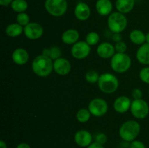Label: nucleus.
Returning a JSON list of instances; mask_svg holds the SVG:
<instances>
[{
    "label": "nucleus",
    "instance_id": "obj_7",
    "mask_svg": "<svg viewBox=\"0 0 149 148\" xmlns=\"http://www.w3.org/2000/svg\"><path fill=\"white\" fill-rule=\"evenodd\" d=\"M130 111L135 118L144 119L149 113L148 104L143 99L134 100L131 103Z\"/></svg>",
    "mask_w": 149,
    "mask_h": 148
},
{
    "label": "nucleus",
    "instance_id": "obj_14",
    "mask_svg": "<svg viewBox=\"0 0 149 148\" xmlns=\"http://www.w3.org/2000/svg\"><path fill=\"white\" fill-rule=\"evenodd\" d=\"M115 47L109 42H103L100 44L97 47V54L103 59H109L115 55Z\"/></svg>",
    "mask_w": 149,
    "mask_h": 148
},
{
    "label": "nucleus",
    "instance_id": "obj_1",
    "mask_svg": "<svg viewBox=\"0 0 149 148\" xmlns=\"http://www.w3.org/2000/svg\"><path fill=\"white\" fill-rule=\"evenodd\" d=\"M31 68L33 72L39 77L48 76L54 71L52 59L42 55L33 59Z\"/></svg>",
    "mask_w": 149,
    "mask_h": 148
},
{
    "label": "nucleus",
    "instance_id": "obj_32",
    "mask_svg": "<svg viewBox=\"0 0 149 148\" xmlns=\"http://www.w3.org/2000/svg\"><path fill=\"white\" fill-rule=\"evenodd\" d=\"M130 148H146L145 144L140 140H134L130 144Z\"/></svg>",
    "mask_w": 149,
    "mask_h": 148
},
{
    "label": "nucleus",
    "instance_id": "obj_12",
    "mask_svg": "<svg viewBox=\"0 0 149 148\" xmlns=\"http://www.w3.org/2000/svg\"><path fill=\"white\" fill-rule=\"evenodd\" d=\"M74 141L78 146L87 147L93 143V136L87 130H79L74 135Z\"/></svg>",
    "mask_w": 149,
    "mask_h": 148
},
{
    "label": "nucleus",
    "instance_id": "obj_17",
    "mask_svg": "<svg viewBox=\"0 0 149 148\" xmlns=\"http://www.w3.org/2000/svg\"><path fill=\"white\" fill-rule=\"evenodd\" d=\"M97 12L101 16H107L111 14L113 4L111 0H97L95 4Z\"/></svg>",
    "mask_w": 149,
    "mask_h": 148
},
{
    "label": "nucleus",
    "instance_id": "obj_6",
    "mask_svg": "<svg viewBox=\"0 0 149 148\" xmlns=\"http://www.w3.org/2000/svg\"><path fill=\"white\" fill-rule=\"evenodd\" d=\"M45 8L50 15L61 17L68 10L67 0H45Z\"/></svg>",
    "mask_w": 149,
    "mask_h": 148
},
{
    "label": "nucleus",
    "instance_id": "obj_24",
    "mask_svg": "<svg viewBox=\"0 0 149 148\" xmlns=\"http://www.w3.org/2000/svg\"><path fill=\"white\" fill-rule=\"evenodd\" d=\"M12 10L17 13L25 12L29 7V4L26 0H13L10 4Z\"/></svg>",
    "mask_w": 149,
    "mask_h": 148
},
{
    "label": "nucleus",
    "instance_id": "obj_26",
    "mask_svg": "<svg viewBox=\"0 0 149 148\" xmlns=\"http://www.w3.org/2000/svg\"><path fill=\"white\" fill-rule=\"evenodd\" d=\"M100 41V36L98 33L95 31H91L87 33L86 36L85 41L90 46H94L96 45Z\"/></svg>",
    "mask_w": 149,
    "mask_h": 148
},
{
    "label": "nucleus",
    "instance_id": "obj_35",
    "mask_svg": "<svg viewBox=\"0 0 149 148\" xmlns=\"http://www.w3.org/2000/svg\"><path fill=\"white\" fill-rule=\"evenodd\" d=\"M87 148H105V147H103V145H100V144L95 142H93L91 145H89Z\"/></svg>",
    "mask_w": 149,
    "mask_h": 148
},
{
    "label": "nucleus",
    "instance_id": "obj_8",
    "mask_svg": "<svg viewBox=\"0 0 149 148\" xmlns=\"http://www.w3.org/2000/svg\"><path fill=\"white\" fill-rule=\"evenodd\" d=\"M107 102L101 98H95L90 101L88 105V110L95 117H102L105 115L108 111Z\"/></svg>",
    "mask_w": 149,
    "mask_h": 148
},
{
    "label": "nucleus",
    "instance_id": "obj_4",
    "mask_svg": "<svg viewBox=\"0 0 149 148\" xmlns=\"http://www.w3.org/2000/svg\"><path fill=\"white\" fill-rule=\"evenodd\" d=\"M132 64L130 57L126 53H115L111 59L112 70L118 73H123L130 69Z\"/></svg>",
    "mask_w": 149,
    "mask_h": 148
},
{
    "label": "nucleus",
    "instance_id": "obj_30",
    "mask_svg": "<svg viewBox=\"0 0 149 148\" xmlns=\"http://www.w3.org/2000/svg\"><path fill=\"white\" fill-rule=\"evenodd\" d=\"M114 47L115 50L118 53H125V52L127 49V46L126 43L124 42L123 41H121L116 43Z\"/></svg>",
    "mask_w": 149,
    "mask_h": 148
},
{
    "label": "nucleus",
    "instance_id": "obj_18",
    "mask_svg": "<svg viewBox=\"0 0 149 148\" xmlns=\"http://www.w3.org/2000/svg\"><path fill=\"white\" fill-rule=\"evenodd\" d=\"M79 39V33L76 29H68L63 32L61 36L62 41L68 45H74L78 42Z\"/></svg>",
    "mask_w": 149,
    "mask_h": 148
},
{
    "label": "nucleus",
    "instance_id": "obj_13",
    "mask_svg": "<svg viewBox=\"0 0 149 148\" xmlns=\"http://www.w3.org/2000/svg\"><path fill=\"white\" fill-rule=\"evenodd\" d=\"M91 10L85 2H79L74 8V15L77 20L80 21H85L90 17Z\"/></svg>",
    "mask_w": 149,
    "mask_h": 148
},
{
    "label": "nucleus",
    "instance_id": "obj_27",
    "mask_svg": "<svg viewBox=\"0 0 149 148\" xmlns=\"http://www.w3.org/2000/svg\"><path fill=\"white\" fill-rule=\"evenodd\" d=\"M16 21L18 24L22 26H26L29 23H30V17L29 15L26 12L18 13L16 16Z\"/></svg>",
    "mask_w": 149,
    "mask_h": 148
},
{
    "label": "nucleus",
    "instance_id": "obj_21",
    "mask_svg": "<svg viewBox=\"0 0 149 148\" xmlns=\"http://www.w3.org/2000/svg\"><path fill=\"white\" fill-rule=\"evenodd\" d=\"M23 31H24L23 26H20L17 23L8 25L5 29L6 34L10 37H17L20 36Z\"/></svg>",
    "mask_w": 149,
    "mask_h": 148
},
{
    "label": "nucleus",
    "instance_id": "obj_34",
    "mask_svg": "<svg viewBox=\"0 0 149 148\" xmlns=\"http://www.w3.org/2000/svg\"><path fill=\"white\" fill-rule=\"evenodd\" d=\"M112 40L116 43L121 41L122 40V35L121 33H114L112 36Z\"/></svg>",
    "mask_w": 149,
    "mask_h": 148
},
{
    "label": "nucleus",
    "instance_id": "obj_29",
    "mask_svg": "<svg viewBox=\"0 0 149 148\" xmlns=\"http://www.w3.org/2000/svg\"><path fill=\"white\" fill-rule=\"evenodd\" d=\"M139 77L143 82L149 84V67L143 68L140 71Z\"/></svg>",
    "mask_w": 149,
    "mask_h": 148
},
{
    "label": "nucleus",
    "instance_id": "obj_36",
    "mask_svg": "<svg viewBox=\"0 0 149 148\" xmlns=\"http://www.w3.org/2000/svg\"><path fill=\"white\" fill-rule=\"evenodd\" d=\"M13 1V0H0V5L3 7H7L10 5Z\"/></svg>",
    "mask_w": 149,
    "mask_h": 148
},
{
    "label": "nucleus",
    "instance_id": "obj_40",
    "mask_svg": "<svg viewBox=\"0 0 149 148\" xmlns=\"http://www.w3.org/2000/svg\"><path fill=\"white\" fill-rule=\"evenodd\" d=\"M148 94H149V90H148Z\"/></svg>",
    "mask_w": 149,
    "mask_h": 148
},
{
    "label": "nucleus",
    "instance_id": "obj_20",
    "mask_svg": "<svg viewBox=\"0 0 149 148\" xmlns=\"http://www.w3.org/2000/svg\"><path fill=\"white\" fill-rule=\"evenodd\" d=\"M135 4V0H116V8L119 12L127 14L133 10Z\"/></svg>",
    "mask_w": 149,
    "mask_h": 148
},
{
    "label": "nucleus",
    "instance_id": "obj_10",
    "mask_svg": "<svg viewBox=\"0 0 149 148\" xmlns=\"http://www.w3.org/2000/svg\"><path fill=\"white\" fill-rule=\"evenodd\" d=\"M24 33L26 38L31 40H36L42 36L44 33L43 27L38 23H29L24 27Z\"/></svg>",
    "mask_w": 149,
    "mask_h": 148
},
{
    "label": "nucleus",
    "instance_id": "obj_31",
    "mask_svg": "<svg viewBox=\"0 0 149 148\" xmlns=\"http://www.w3.org/2000/svg\"><path fill=\"white\" fill-rule=\"evenodd\" d=\"M107 136L103 133H99L95 136V142L100 145H105L107 142Z\"/></svg>",
    "mask_w": 149,
    "mask_h": 148
},
{
    "label": "nucleus",
    "instance_id": "obj_16",
    "mask_svg": "<svg viewBox=\"0 0 149 148\" xmlns=\"http://www.w3.org/2000/svg\"><path fill=\"white\" fill-rule=\"evenodd\" d=\"M12 59L16 65H23L29 61V54L23 48H17L13 51L12 54Z\"/></svg>",
    "mask_w": 149,
    "mask_h": 148
},
{
    "label": "nucleus",
    "instance_id": "obj_33",
    "mask_svg": "<svg viewBox=\"0 0 149 148\" xmlns=\"http://www.w3.org/2000/svg\"><path fill=\"white\" fill-rule=\"evenodd\" d=\"M132 96L134 100H138V99H142L143 97V91L140 89H134L132 91Z\"/></svg>",
    "mask_w": 149,
    "mask_h": 148
},
{
    "label": "nucleus",
    "instance_id": "obj_2",
    "mask_svg": "<svg viewBox=\"0 0 149 148\" xmlns=\"http://www.w3.org/2000/svg\"><path fill=\"white\" fill-rule=\"evenodd\" d=\"M141 132V125L135 120H127L119 128V133L121 139L126 142L135 140Z\"/></svg>",
    "mask_w": 149,
    "mask_h": 148
},
{
    "label": "nucleus",
    "instance_id": "obj_11",
    "mask_svg": "<svg viewBox=\"0 0 149 148\" xmlns=\"http://www.w3.org/2000/svg\"><path fill=\"white\" fill-rule=\"evenodd\" d=\"M53 70L57 74L60 75H66L71 72V62L67 59L60 57L53 62Z\"/></svg>",
    "mask_w": 149,
    "mask_h": 148
},
{
    "label": "nucleus",
    "instance_id": "obj_28",
    "mask_svg": "<svg viewBox=\"0 0 149 148\" xmlns=\"http://www.w3.org/2000/svg\"><path fill=\"white\" fill-rule=\"evenodd\" d=\"M99 74L95 71H90L85 74V79L87 82L90 84H95L97 83L99 79Z\"/></svg>",
    "mask_w": 149,
    "mask_h": 148
},
{
    "label": "nucleus",
    "instance_id": "obj_38",
    "mask_svg": "<svg viewBox=\"0 0 149 148\" xmlns=\"http://www.w3.org/2000/svg\"><path fill=\"white\" fill-rule=\"evenodd\" d=\"M0 148H7V145L4 140L0 141Z\"/></svg>",
    "mask_w": 149,
    "mask_h": 148
},
{
    "label": "nucleus",
    "instance_id": "obj_15",
    "mask_svg": "<svg viewBox=\"0 0 149 148\" xmlns=\"http://www.w3.org/2000/svg\"><path fill=\"white\" fill-rule=\"evenodd\" d=\"M130 99L126 96H120L115 100L113 102V108L115 111L119 113H125L130 109L131 106Z\"/></svg>",
    "mask_w": 149,
    "mask_h": 148
},
{
    "label": "nucleus",
    "instance_id": "obj_25",
    "mask_svg": "<svg viewBox=\"0 0 149 148\" xmlns=\"http://www.w3.org/2000/svg\"><path fill=\"white\" fill-rule=\"evenodd\" d=\"M91 115V113L88 109L81 108L79 110H78L77 115H76V117H77V120L79 122L84 123L90 120Z\"/></svg>",
    "mask_w": 149,
    "mask_h": 148
},
{
    "label": "nucleus",
    "instance_id": "obj_39",
    "mask_svg": "<svg viewBox=\"0 0 149 148\" xmlns=\"http://www.w3.org/2000/svg\"><path fill=\"white\" fill-rule=\"evenodd\" d=\"M146 43L149 44V32H148V33L146 34Z\"/></svg>",
    "mask_w": 149,
    "mask_h": 148
},
{
    "label": "nucleus",
    "instance_id": "obj_23",
    "mask_svg": "<svg viewBox=\"0 0 149 148\" xmlns=\"http://www.w3.org/2000/svg\"><path fill=\"white\" fill-rule=\"evenodd\" d=\"M42 55L46 56L52 59V60H55V59H58V58L61 57L62 55V52H61V48L58 46H51L49 48H45L42 51Z\"/></svg>",
    "mask_w": 149,
    "mask_h": 148
},
{
    "label": "nucleus",
    "instance_id": "obj_22",
    "mask_svg": "<svg viewBox=\"0 0 149 148\" xmlns=\"http://www.w3.org/2000/svg\"><path fill=\"white\" fill-rule=\"evenodd\" d=\"M130 39L135 44L142 45L146 43V34L142 30L135 29L130 33Z\"/></svg>",
    "mask_w": 149,
    "mask_h": 148
},
{
    "label": "nucleus",
    "instance_id": "obj_3",
    "mask_svg": "<svg viewBox=\"0 0 149 148\" xmlns=\"http://www.w3.org/2000/svg\"><path fill=\"white\" fill-rule=\"evenodd\" d=\"M119 80L117 77L110 73H105L99 77L97 85L102 92L105 94H112L119 87Z\"/></svg>",
    "mask_w": 149,
    "mask_h": 148
},
{
    "label": "nucleus",
    "instance_id": "obj_5",
    "mask_svg": "<svg viewBox=\"0 0 149 148\" xmlns=\"http://www.w3.org/2000/svg\"><path fill=\"white\" fill-rule=\"evenodd\" d=\"M107 23L109 30L113 33H122L127 26V19L125 14L118 11L114 12L109 15Z\"/></svg>",
    "mask_w": 149,
    "mask_h": 148
},
{
    "label": "nucleus",
    "instance_id": "obj_19",
    "mask_svg": "<svg viewBox=\"0 0 149 148\" xmlns=\"http://www.w3.org/2000/svg\"><path fill=\"white\" fill-rule=\"evenodd\" d=\"M136 58L140 63L149 65V44L147 43L141 45L136 52Z\"/></svg>",
    "mask_w": 149,
    "mask_h": 148
},
{
    "label": "nucleus",
    "instance_id": "obj_37",
    "mask_svg": "<svg viewBox=\"0 0 149 148\" xmlns=\"http://www.w3.org/2000/svg\"><path fill=\"white\" fill-rule=\"evenodd\" d=\"M16 148H31L30 145L27 143H25V142H22L20 143L19 145H17V146L16 147Z\"/></svg>",
    "mask_w": 149,
    "mask_h": 148
},
{
    "label": "nucleus",
    "instance_id": "obj_9",
    "mask_svg": "<svg viewBox=\"0 0 149 148\" xmlns=\"http://www.w3.org/2000/svg\"><path fill=\"white\" fill-rule=\"evenodd\" d=\"M91 52L90 45L86 41H78L71 47V55L77 59H83L89 56Z\"/></svg>",
    "mask_w": 149,
    "mask_h": 148
}]
</instances>
